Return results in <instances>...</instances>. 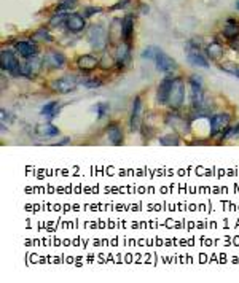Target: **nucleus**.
<instances>
[{
	"label": "nucleus",
	"instance_id": "nucleus-6",
	"mask_svg": "<svg viewBox=\"0 0 239 283\" xmlns=\"http://www.w3.org/2000/svg\"><path fill=\"white\" fill-rule=\"evenodd\" d=\"M142 119H144V102L140 96H136L133 100L129 115V129L133 132H137L142 129Z\"/></svg>",
	"mask_w": 239,
	"mask_h": 283
},
{
	"label": "nucleus",
	"instance_id": "nucleus-36",
	"mask_svg": "<svg viewBox=\"0 0 239 283\" xmlns=\"http://www.w3.org/2000/svg\"><path fill=\"white\" fill-rule=\"evenodd\" d=\"M228 46H230V50L239 53V37L238 38H233V40H228Z\"/></svg>",
	"mask_w": 239,
	"mask_h": 283
},
{
	"label": "nucleus",
	"instance_id": "nucleus-4",
	"mask_svg": "<svg viewBox=\"0 0 239 283\" xmlns=\"http://www.w3.org/2000/svg\"><path fill=\"white\" fill-rule=\"evenodd\" d=\"M184 102H185V80L182 77H174L168 105L172 110H179L184 105Z\"/></svg>",
	"mask_w": 239,
	"mask_h": 283
},
{
	"label": "nucleus",
	"instance_id": "nucleus-8",
	"mask_svg": "<svg viewBox=\"0 0 239 283\" xmlns=\"http://www.w3.org/2000/svg\"><path fill=\"white\" fill-rule=\"evenodd\" d=\"M155 66H156V70L158 72H161V73H166V75H171V73H174V72H177V62H175V59H172L169 54H166L164 51L159 48L158 51V54L155 57Z\"/></svg>",
	"mask_w": 239,
	"mask_h": 283
},
{
	"label": "nucleus",
	"instance_id": "nucleus-18",
	"mask_svg": "<svg viewBox=\"0 0 239 283\" xmlns=\"http://www.w3.org/2000/svg\"><path fill=\"white\" fill-rule=\"evenodd\" d=\"M123 19H113V22L109 27V43L120 45L123 40V27H121Z\"/></svg>",
	"mask_w": 239,
	"mask_h": 283
},
{
	"label": "nucleus",
	"instance_id": "nucleus-38",
	"mask_svg": "<svg viewBox=\"0 0 239 283\" xmlns=\"http://www.w3.org/2000/svg\"><path fill=\"white\" fill-rule=\"evenodd\" d=\"M72 140H70V137H66L64 140H61V142H58V143H54L56 147H62V145H67V143H70Z\"/></svg>",
	"mask_w": 239,
	"mask_h": 283
},
{
	"label": "nucleus",
	"instance_id": "nucleus-13",
	"mask_svg": "<svg viewBox=\"0 0 239 283\" xmlns=\"http://www.w3.org/2000/svg\"><path fill=\"white\" fill-rule=\"evenodd\" d=\"M66 27L73 33L82 32L83 29L86 27V18H85L83 15H78V13H67Z\"/></svg>",
	"mask_w": 239,
	"mask_h": 283
},
{
	"label": "nucleus",
	"instance_id": "nucleus-10",
	"mask_svg": "<svg viewBox=\"0 0 239 283\" xmlns=\"http://www.w3.org/2000/svg\"><path fill=\"white\" fill-rule=\"evenodd\" d=\"M172 82H174V78L171 77V75L164 77L161 82H159L158 88H156V103L158 105H168L171 88H172Z\"/></svg>",
	"mask_w": 239,
	"mask_h": 283
},
{
	"label": "nucleus",
	"instance_id": "nucleus-1",
	"mask_svg": "<svg viewBox=\"0 0 239 283\" xmlns=\"http://www.w3.org/2000/svg\"><path fill=\"white\" fill-rule=\"evenodd\" d=\"M188 88H190V105L195 112H201L206 99H204V82L201 75H191L188 78Z\"/></svg>",
	"mask_w": 239,
	"mask_h": 283
},
{
	"label": "nucleus",
	"instance_id": "nucleus-16",
	"mask_svg": "<svg viewBox=\"0 0 239 283\" xmlns=\"http://www.w3.org/2000/svg\"><path fill=\"white\" fill-rule=\"evenodd\" d=\"M77 67L80 72L89 73V72L96 70V67H99V59L93 54H83L77 59Z\"/></svg>",
	"mask_w": 239,
	"mask_h": 283
},
{
	"label": "nucleus",
	"instance_id": "nucleus-30",
	"mask_svg": "<svg viewBox=\"0 0 239 283\" xmlns=\"http://www.w3.org/2000/svg\"><path fill=\"white\" fill-rule=\"evenodd\" d=\"M158 51H159L158 46L150 45V46H145L140 56H142V59H147V61H155V57H156V54H158Z\"/></svg>",
	"mask_w": 239,
	"mask_h": 283
},
{
	"label": "nucleus",
	"instance_id": "nucleus-32",
	"mask_svg": "<svg viewBox=\"0 0 239 283\" xmlns=\"http://www.w3.org/2000/svg\"><path fill=\"white\" fill-rule=\"evenodd\" d=\"M75 5H77V0H62L58 5V8H56V13H67V11H70Z\"/></svg>",
	"mask_w": 239,
	"mask_h": 283
},
{
	"label": "nucleus",
	"instance_id": "nucleus-14",
	"mask_svg": "<svg viewBox=\"0 0 239 283\" xmlns=\"http://www.w3.org/2000/svg\"><path fill=\"white\" fill-rule=\"evenodd\" d=\"M105 134H107V138H109V142L112 143L113 147L123 145V142H124V134H123V129L120 128V124H118V123H110V124H107Z\"/></svg>",
	"mask_w": 239,
	"mask_h": 283
},
{
	"label": "nucleus",
	"instance_id": "nucleus-21",
	"mask_svg": "<svg viewBox=\"0 0 239 283\" xmlns=\"http://www.w3.org/2000/svg\"><path fill=\"white\" fill-rule=\"evenodd\" d=\"M206 54H207V57L210 61L219 62V61H222V57H223L225 50L219 42H212V43H209L206 46Z\"/></svg>",
	"mask_w": 239,
	"mask_h": 283
},
{
	"label": "nucleus",
	"instance_id": "nucleus-17",
	"mask_svg": "<svg viewBox=\"0 0 239 283\" xmlns=\"http://www.w3.org/2000/svg\"><path fill=\"white\" fill-rule=\"evenodd\" d=\"M42 67H43V59L40 61L37 56H34V57H29V59L22 64V72H24L26 77L35 78L38 72L42 70Z\"/></svg>",
	"mask_w": 239,
	"mask_h": 283
},
{
	"label": "nucleus",
	"instance_id": "nucleus-11",
	"mask_svg": "<svg viewBox=\"0 0 239 283\" xmlns=\"http://www.w3.org/2000/svg\"><path fill=\"white\" fill-rule=\"evenodd\" d=\"M66 56L56 50H48L43 56V66L48 68H62L66 66Z\"/></svg>",
	"mask_w": 239,
	"mask_h": 283
},
{
	"label": "nucleus",
	"instance_id": "nucleus-15",
	"mask_svg": "<svg viewBox=\"0 0 239 283\" xmlns=\"http://www.w3.org/2000/svg\"><path fill=\"white\" fill-rule=\"evenodd\" d=\"M15 50L16 53L19 56L26 57V59H29V57H34L38 54V48L37 45L31 42V40H21V42H16L15 43Z\"/></svg>",
	"mask_w": 239,
	"mask_h": 283
},
{
	"label": "nucleus",
	"instance_id": "nucleus-9",
	"mask_svg": "<svg viewBox=\"0 0 239 283\" xmlns=\"http://www.w3.org/2000/svg\"><path fill=\"white\" fill-rule=\"evenodd\" d=\"M166 124L171 126L175 132H177L179 135H187V134H190V123L187 121L184 117H180L179 113H168V117H166Z\"/></svg>",
	"mask_w": 239,
	"mask_h": 283
},
{
	"label": "nucleus",
	"instance_id": "nucleus-34",
	"mask_svg": "<svg viewBox=\"0 0 239 283\" xmlns=\"http://www.w3.org/2000/svg\"><path fill=\"white\" fill-rule=\"evenodd\" d=\"M66 18H67V13H54L53 18L50 19V26L58 27L61 24H66Z\"/></svg>",
	"mask_w": 239,
	"mask_h": 283
},
{
	"label": "nucleus",
	"instance_id": "nucleus-22",
	"mask_svg": "<svg viewBox=\"0 0 239 283\" xmlns=\"http://www.w3.org/2000/svg\"><path fill=\"white\" fill-rule=\"evenodd\" d=\"M121 27H123V42L129 43L131 38H133V33H134V16L133 15L124 16Z\"/></svg>",
	"mask_w": 239,
	"mask_h": 283
},
{
	"label": "nucleus",
	"instance_id": "nucleus-28",
	"mask_svg": "<svg viewBox=\"0 0 239 283\" xmlns=\"http://www.w3.org/2000/svg\"><path fill=\"white\" fill-rule=\"evenodd\" d=\"M94 110H96V117H98V119H102V118H105L107 115H109L110 112V103L109 102H98L94 105Z\"/></svg>",
	"mask_w": 239,
	"mask_h": 283
},
{
	"label": "nucleus",
	"instance_id": "nucleus-2",
	"mask_svg": "<svg viewBox=\"0 0 239 283\" xmlns=\"http://www.w3.org/2000/svg\"><path fill=\"white\" fill-rule=\"evenodd\" d=\"M88 40L96 51H104L109 43V32L102 24H93L88 31Z\"/></svg>",
	"mask_w": 239,
	"mask_h": 283
},
{
	"label": "nucleus",
	"instance_id": "nucleus-31",
	"mask_svg": "<svg viewBox=\"0 0 239 283\" xmlns=\"http://www.w3.org/2000/svg\"><path fill=\"white\" fill-rule=\"evenodd\" d=\"M80 83L88 89H98L104 84V82H102V80H98V78H85V80H80Z\"/></svg>",
	"mask_w": 239,
	"mask_h": 283
},
{
	"label": "nucleus",
	"instance_id": "nucleus-37",
	"mask_svg": "<svg viewBox=\"0 0 239 283\" xmlns=\"http://www.w3.org/2000/svg\"><path fill=\"white\" fill-rule=\"evenodd\" d=\"M126 3H129V0H123V2H121V0H120V2H118L117 5H113V7H112V10H118V8H123V7H124V5H126Z\"/></svg>",
	"mask_w": 239,
	"mask_h": 283
},
{
	"label": "nucleus",
	"instance_id": "nucleus-7",
	"mask_svg": "<svg viewBox=\"0 0 239 283\" xmlns=\"http://www.w3.org/2000/svg\"><path fill=\"white\" fill-rule=\"evenodd\" d=\"M230 121H231L230 113H214L212 117H209V135L215 137L222 134L230 126Z\"/></svg>",
	"mask_w": 239,
	"mask_h": 283
},
{
	"label": "nucleus",
	"instance_id": "nucleus-39",
	"mask_svg": "<svg viewBox=\"0 0 239 283\" xmlns=\"http://www.w3.org/2000/svg\"><path fill=\"white\" fill-rule=\"evenodd\" d=\"M236 10L239 11V0H236Z\"/></svg>",
	"mask_w": 239,
	"mask_h": 283
},
{
	"label": "nucleus",
	"instance_id": "nucleus-20",
	"mask_svg": "<svg viewBox=\"0 0 239 283\" xmlns=\"http://www.w3.org/2000/svg\"><path fill=\"white\" fill-rule=\"evenodd\" d=\"M59 110H61V105H59L58 100H50L42 107V110H40V115L45 117V118H48V119H54L59 115Z\"/></svg>",
	"mask_w": 239,
	"mask_h": 283
},
{
	"label": "nucleus",
	"instance_id": "nucleus-19",
	"mask_svg": "<svg viewBox=\"0 0 239 283\" xmlns=\"http://www.w3.org/2000/svg\"><path fill=\"white\" fill-rule=\"evenodd\" d=\"M129 48H131V46L126 42L120 43L117 46V57H115V59H117V66L120 68H123L129 62V57H131V50Z\"/></svg>",
	"mask_w": 239,
	"mask_h": 283
},
{
	"label": "nucleus",
	"instance_id": "nucleus-29",
	"mask_svg": "<svg viewBox=\"0 0 239 283\" xmlns=\"http://www.w3.org/2000/svg\"><path fill=\"white\" fill-rule=\"evenodd\" d=\"M220 68L223 72L233 75V77L239 78V64H236V62H223V64H220Z\"/></svg>",
	"mask_w": 239,
	"mask_h": 283
},
{
	"label": "nucleus",
	"instance_id": "nucleus-5",
	"mask_svg": "<svg viewBox=\"0 0 239 283\" xmlns=\"http://www.w3.org/2000/svg\"><path fill=\"white\" fill-rule=\"evenodd\" d=\"M78 83L80 80L77 78V75H64V77L53 80L50 83V88L53 92H58V94H69V92L77 89Z\"/></svg>",
	"mask_w": 239,
	"mask_h": 283
},
{
	"label": "nucleus",
	"instance_id": "nucleus-12",
	"mask_svg": "<svg viewBox=\"0 0 239 283\" xmlns=\"http://www.w3.org/2000/svg\"><path fill=\"white\" fill-rule=\"evenodd\" d=\"M187 61L195 67H201V68L210 67L209 57L204 56L201 51H199V48H190V46H187Z\"/></svg>",
	"mask_w": 239,
	"mask_h": 283
},
{
	"label": "nucleus",
	"instance_id": "nucleus-35",
	"mask_svg": "<svg viewBox=\"0 0 239 283\" xmlns=\"http://www.w3.org/2000/svg\"><path fill=\"white\" fill-rule=\"evenodd\" d=\"M101 11H102L101 7H88V8H85L83 16H85V18H89V16H93L96 13H101Z\"/></svg>",
	"mask_w": 239,
	"mask_h": 283
},
{
	"label": "nucleus",
	"instance_id": "nucleus-33",
	"mask_svg": "<svg viewBox=\"0 0 239 283\" xmlns=\"http://www.w3.org/2000/svg\"><path fill=\"white\" fill-rule=\"evenodd\" d=\"M32 37H34V40H40V42H51V40H53V37L50 35V32L43 27L34 32Z\"/></svg>",
	"mask_w": 239,
	"mask_h": 283
},
{
	"label": "nucleus",
	"instance_id": "nucleus-25",
	"mask_svg": "<svg viewBox=\"0 0 239 283\" xmlns=\"http://www.w3.org/2000/svg\"><path fill=\"white\" fill-rule=\"evenodd\" d=\"M38 134L42 137H47V138H51V137H58L59 135V129L53 126L51 123H45L42 126H38Z\"/></svg>",
	"mask_w": 239,
	"mask_h": 283
},
{
	"label": "nucleus",
	"instance_id": "nucleus-23",
	"mask_svg": "<svg viewBox=\"0 0 239 283\" xmlns=\"http://www.w3.org/2000/svg\"><path fill=\"white\" fill-rule=\"evenodd\" d=\"M223 37L226 40H233V38H238L239 37V22L236 19H228L226 21V24L223 26Z\"/></svg>",
	"mask_w": 239,
	"mask_h": 283
},
{
	"label": "nucleus",
	"instance_id": "nucleus-24",
	"mask_svg": "<svg viewBox=\"0 0 239 283\" xmlns=\"http://www.w3.org/2000/svg\"><path fill=\"white\" fill-rule=\"evenodd\" d=\"M158 140H159V145H163V147H179L180 145V137L177 132H171V134L159 137Z\"/></svg>",
	"mask_w": 239,
	"mask_h": 283
},
{
	"label": "nucleus",
	"instance_id": "nucleus-3",
	"mask_svg": "<svg viewBox=\"0 0 239 283\" xmlns=\"http://www.w3.org/2000/svg\"><path fill=\"white\" fill-rule=\"evenodd\" d=\"M0 61H2V70L8 72L11 77H22L24 72H22V66L19 64V61L16 59L15 53L11 50H2L0 51Z\"/></svg>",
	"mask_w": 239,
	"mask_h": 283
},
{
	"label": "nucleus",
	"instance_id": "nucleus-26",
	"mask_svg": "<svg viewBox=\"0 0 239 283\" xmlns=\"http://www.w3.org/2000/svg\"><path fill=\"white\" fill-rule=\"evenodd\" d=\"M117 66V59L110 54L104 53L102 54V57L99 59V67L102 68V70H110V68H113Z\"/></svg>",
	"mask_w": 239,
	"mask_h": 283
},
{
	"label": "nucleus",
	"instance_id": "nucleus-27",
	"mask_svg": "<svg viewBox=\"0 0 239 283\" xmlns=\"http://www.w3.org/2000/svg\"><path fill=\"white\" fill-rule=\"evenodd\" d=\"M220 138H222V142L230 140V138H239V123L236 126H228V128L220 134Z\"/></svg>",
	"mask_w": 239,
	"mask_h": 283
}]
</instances>
